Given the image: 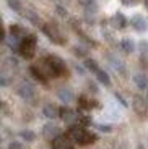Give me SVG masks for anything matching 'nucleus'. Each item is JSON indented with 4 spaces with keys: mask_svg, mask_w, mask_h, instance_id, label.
I'll use <instances>...</instances> for the list:
<instances>
[{
    "mask_svg": "<svg viewBox=\"0 0 148 149\" xmlns=\"http://www.w3.org/2000/svg\"><path fill=\"white\" fill-rule=\"evenodd\" d=\"M18 50L25 58H31V57L34 55V52H36V37L34 36H26L21 41V44H20Z\"/></svg>",
    "mask_w": 148,
    "mask_h": 149,
    "instance_id": "7ed1b4c3",
    "label": "nucleus"
},
{
    "mask_svg": "<svg viewBox=\"0 0 148 149\" xmlns=\"http://www.w3.org/2000/svg\"><path fill=\"white\" fill-rule=\"evenodd\" d=\"M145 3H147V7H148V0H145Z\"/></svg>",
    "mask_w": 148,
    "mask_h": 149,
    "instance_id": "9d476101",
    "label": "nucleus"
},
{
    "mask_svg": "<svg viewBox=\"0 0 148 149\" xmlns=\"http://www.w3.org/2000/svg\"><path fill=\"white\" fill-rule=\"evenodd\" d=\"M65 134L73 143H77L80 146H86V144H91V143L96 141V134H93L91 131H88L83 127H72V128H68V131Z\"/></svg>",
    "mask_w": 148,
    "mask_h": 149,
    "instance_id": "f03ea898",
    "label": "nucleus"
},
{
    "mask_svg": "<svg viewBox=\"0 0 148 149\" xmlns=\"http://www.w3.org/2000/svg\"><path fill=\"white\" fill-rule=\"evenodd\" d=\"M122 47L125 49V50H132V47H133V44L129 41V39H124V42H122Z\"/></svg>",
    "mask_w": 148,
    "mask_h": 149,
    "instance_id": "0eeeda50",
    "label": "nucleus"
},
{
    "mask_svg": "<svg viewBox=\"0 0 148 149\" xmlns=\"http://www.w3.org/2000/svg\"><path fill=\"white\" fill-rule=\"evenodd\" d=\"M44 31H46V34H47L49 37H51L54 42H57V44H62V36L59 34V31L56 29V26H52V24H47V26L44 28Z\"/></svg>",
    "mask_w": 148,
    "mask_h": 149,
    "instance_id": "39448f33",
    "label": "nucleus"
},
{
    "mask_svg": "<svg viewBox=\"0 0 148 149\" xmlns=\"http://www.w3.org/2000/svg\"><path fill=\"white\" fill-rule=\"evenodd\" d=\"M78 104H80V107L83 109H93V107H96V101H93V99H90V97L86 96H82L80 99H78Z\"/></svg>",
    "mask_w": 148,
    "mask_h": 149,
    "instance_id": "423d86ee",
    "label": "nucleus"
},
{
    "mask_svg": "<svg viewBox=\"0 0 148 149\" xmlns=\"http://www.w3.org/2000/svg\"><path fill=\"white\" fill-rule=\"evenodd\" d=\"M72 143H73V141H72L67 134H62V136H59V138L54 139L52 148H54V149H73Z\"/></svg>",
    "mask_w": 148,
    "mask_h": 149,
    "instance_id": "20e7f679",
    "label": "nucleus"
},
{
    "mask_svg": "<svg viewBox=\"0 0 148 149\" xmlns=\"http://www.w3.org/2000/svg\"><path fill=\"white\" fill-rule=\"evenodd\" d=\"M124 3H133V0H124Z\"/></svg>",
    "mask_w": 148,
    "mask_h": 149,
    "instance_id": "1a4fd4ad",
    "label": "nucleus"
},
{
    "mask_svg": "<svg viewBox=\"0 0 148 149\" xmlns=\"http://www.w3.org/2000/svg\"><path fill=\"white\" fill-rule=\"evenodd\" d=\"M8 2H10V7L16 8V10H18V8H20V3H18V0H8Z\"/></svg>",
    "mask_w": 148,
    "mask_h": 149,
    "instance_id": "6e6552de",
    "label": "nucleus"
},
{
    "mask_svg": "<svg viewBox=\"0 0 148 149\" xmlns=\"http://www.w3.org/2000/svg\"><path fill=\"white\" fill-rule=\"evenodd\" d=\"M31 73L34 74V78L39 79V81L46 83L49 78H59L62 76L65 71V65L60 58L57 57H44L41 62H37L33 68H31Z\"/></svg>",
    "mask_w": 148,
    "mask_h": 149,
    "instance_id": "f257e3e1",
    "label": "nucleus"
}]
</instances>
